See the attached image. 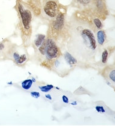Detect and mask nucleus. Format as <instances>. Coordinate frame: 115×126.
I'll return each instance as SVG.
<instances>
[{
    "label": "nucleus",
    "instance_id": "1",
    "mask_svg": "<svg viewBox=\"0 0 115 126\" xmlns=\"http://www.w3.org/2000/svg\"><path fill=\"white\" fill-rule=\"evenodd\" d=\"M67 51L78 63L88 62L97 49V41L92 31L84 26L82 21H76L70 28Z\"/></svg>",
    "mask_w": 115,
    "mask_h": 126
},
{
    "label": "nucleus",
    "instance_id": "2",
    "mask_svg": "<svg viewBox=\"0 0 115 126\" xmlns=\"http://www.w3.org/2000/svg\"><path fill=\"white\" fill-rule=\"evenodd\" d=\"M78 61L68 52L65 51L60 56L53 61L51 69L56 72L60 76H65L77 64Z\"/></svg>",
    "mask_w": 115,
    "mask_h": 126
},
{
    "label": "nucleus",
    "instance_id": "3",
    "mask_svg": "<svg viewBox=\"0 0 115 126\" xmlns=\"http://www.w3.org/2000/svg\"><path fill=\"white\" fill-rule=\"evenodd\" d=\"M44 56L48 62H52L61 55V52L56 42L52 38L44 41Z\"/></svg>",
    "mask_w": 115,
    "mask_h": 126
},
{
    "label": "nucleus",
    "instance_id": "4",
    "mask_svg": "<svg viewBox=\"0 0 115 126\" xmlns=\"http://www.w3.org/2000/svg\"><path fill=\"white\" fill-rule=\"evenodd\" d=\"M17 10L19 13L24 29L27 31H29L31 28V23L32 21L31 12L29 10V9H26L21 2H19L17 4Z\"/></svg>",
    "mask_w": 115,
    "mask_h": 126
},
{
    "label": "nucleus",
    "instance_id": "5",
    "mask_svg": "<svg viewBox=\"0 0 115 126\" xmlns=\"http://www.w3.org/2000/svg\"><path fill=\"white\" fill-rule=\"evenodd\" d=\"M12 59L14 63L20 67L25 66L29 60V55L26 51L23 49L20 48L19 50H14L11 54Z\"/></svg>",
    "mask_w": 115,
    "mask_h": 126
},
{
    "label": "nucleus",
    "instance_id": "6",
    "mask_svg": "<svg viewBox=\"0 0 115 126\" xmlns=\"http://www.w3.org/2000/svg\"><path fill=\"white\" fill-rule=\"evenodd\" d=\"M58 5L55 0H47L43 7L44 14L49 18H55L58 13Z\"/></svg>",
    "mask_w": 115,
    "mask_h": 126
},
{
    "label": "nucleus",
    "instance_id": "7",
    "mask_svg": "<svg viewBox=\"0 0 115 126\" xmlns=\"http://www.w3.org/2000/svg\"><path fill=\"white\" fill-rule=\"evenodd\" d=\"M65 24V16L64 13L59 12L55 17L52 24V28L55 31L59 32L63 29Z\"/></svg>",
    "mask_w": 115,
    "mask_h": 126
},
{
    "label": "nucleus",
    "instance_id": "8",
    "mask_svg": "<svg viewBox=\"0 0 115 126\" xmlns=\"http://www.w3.org/2000/svg\"><path fill=\"white\" fill-rule=\"evenodd\" d=\"M106 40V34L104 31L100 30L97 32V42L98 44L102 46L104 44Z\"/></svg>",
    "mask_w": 115,
    "mask_h": 126
},
{
    "label": "nucleus",
    "instance_id": "9",
    "mask_svg": "<svg viewBox=\"0 0 115 126\" xmlns=\"http://www.w3.org/2000/svg\"><path fill=\"white\" fill-rule=\"evenodd\" d=\"M46 40V36L44 34H39L37 36L36 40L34 41V44L37 48H39L44 43V42Z\"/></svg>",
    "mask_w": 115,
    "mask_h": 126
},
{
    "label": "nucleus",
    "instance_id": "10",
    "mask_svg": "<svg viewBox=\"0 0 115 126\" xmlns=\"http://www.w3.org/2000/svg\"><path fill=\"white\" fill-rule=\"evenodd\" d=\"M21 86L22 88L26 91H28L32 88L33 86V81L31 79H26L23 81L21 84Z\"/></svg>",
    "mask_w": 115,
    "mask_h": 126
},
{
    "label": "nucleus",
    "instance_id": "11",
    "mask_svg": "<svg viewBox=\"0 0 115 126\" xmlns=\"http://www.w3.org/2000/svg\"><path fill=\"white\" fill-rule=\"evenodd\" d=\"M107 77L110 80V82L115 84V69H111L109 71H108Z\"/></svg>",
    "mask_w": 115,
    "mask_h": 126
},
{
    "label": "nucleus",
    "instance_id": "12",
    "mask_svg": "<svg viewBox=\"0 0 115 126\" xmlns=\"http://www.w3.org/2000/svg\"><path fill=\"white\" fill-rule=\"evenodd\" d=\"M38 88L41 92L43 93H48L50 91L52 90L53 88V86L52 85H41L38 86Z\"/></svg>",
    "mask_w": 115,
    "mask_h": 126
},
{
    "label": "nucleus",
    "instance_id": "13",
    "mask_svg": "<svg viewBox=\"0 0 115 126\" xmlns=\"http://www.w3.org/2000/svg\"><path fill=\"white\" fill-rule=\"evenodd\" d=\"M108 58H109V51L107 49H104L102 53V56H101L102 64L107 63Z\"/></svg>",
    "mask_w": 115,
    "mask_h": 126
},
{
    "label": "nucleus",
    "instance_id": "14",
    "mask_svg": "<svg viewBox=\"0 0 115 126\" xmlns=\"http://www.w3.org/2000/svg\"><path fill=\"white\" fill-rule=\"evenodd\" d=\"M94 23L95 24V27H97L98 29H101V28L102 27V22H101V21H100V19L98 18H95L94 19Z\"/></svg>",
    "mask_w": 115,
    "mask_h": 126
},
{
    "label": "nucleus",
    "instance_id": "15",
    "mask_svg": "<svg viewBox=\"0 0 115 126\" xmlns=\"http://www.w3.org/2000/svg\"><path fill=\"white\" fill-rule=\"evenodd\" d=\"M92 0H76L77 4L80 5H86L89 4Z\"/></svg>",
    "mask_w": 115,
    "mask_h": 126
},
{
    "label": "nucleus",
    "instance_id": "16",
    "mask_svg": "<svg viewBox=\"0 0 115 126\" xmlns=\"http://www.w3.org/2000/svg\"><path fill=\"white\" fill-rule=\"evenodd\" d=\"M31 95L32 97L36 98H38V97H40V93H38V91H32L31 92Z\"/></svg>",
    "mask_w": 115,
    "mask_h": 126
},
{
    "label": "nucleus",
    "instance_id": "17",
    "mask_svg": "<svg viewBox=\"0 0 115 126\" xmlns=\"http://www.w3.org/2000/svg\"><path fill=\"white\" fill-rule=\"evenodd\" d=\"M96 111L98 112H101V113H103V112H105V109L104 108H103L101 106H97L95 108Z\"/></svg>",
    "mask_w": 115,
    "mask_h": 126
},
{
    "label": "nucleus",
    "instance_id": "18",
    "mask_svg": "<svg viewBox=\"0 0 115 126\" xmlns=\"http://www.w3.org/2000/svg\"><path fill=\"white\" fill-rule=\"evenodd\" d=\"M62 100H63V101L65 103H66V104L68 103L69 99H68V97H67L66 96H64V95L63 96V97H62Z\"/></svg>",
    "mask_w": 115,
    "mask_h": 126
},
{
    "label": "nucleus",
    "instance_id": "19",
    "mask_svg": "<svg viewBox=\"0 0 115 126\" xmlns=\"http://www.w3.org/2000/svg\"><path fill=\"white\" fill-rule=\"evenodd\" d=\"M4 49H5L4 44L2 42H1V43H0V50L2 51V50Z\"/></svg>",
    "mask_w": 115,
    "mask_h": 126
},
{
    "label": "nucleus",
    "instance_id": "20",
    "mask_svg": "<svg viewBox=\"0 0 115 126\" xmlns=\"http://www.w3.org/2000/svg\"><path fill=\"white\" fill-rule=\"evenodd\" d=\"M45 97L48 100H52V97H51V96L50 94H46Z\"/></svg>",
    "mask_w": 115,
    "mask_h": 126
}]
</instances>
